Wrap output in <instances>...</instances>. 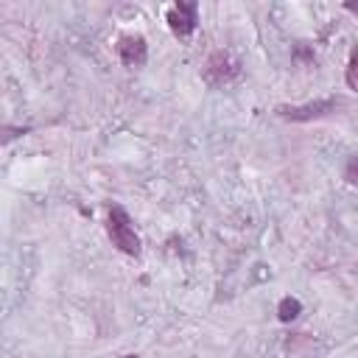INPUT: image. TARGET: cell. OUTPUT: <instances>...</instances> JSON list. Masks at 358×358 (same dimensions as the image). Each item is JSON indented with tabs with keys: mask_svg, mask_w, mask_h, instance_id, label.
<instances>
[{
	"mask_svg": "<svg viewBox=\"0 0 358 358\" xmlns=\"http://www.w3.org/2000/svg\"><path fill=\"white\" fill-rule=\"evenodd\" d=\"M344 78H347V87H350V90H358V48L350 53V62H347V73H344Z\"/></svg>",
	"mask_w": 358,
	"mask_h": 358,
	"instance_id": "cell-7",
	"label": "cell"
},
{
	"mask_svg": "<svg viewBox=\"0 0 358 358\" xmlns=\"http://www.w3.org/2000/svg\"><path fill=\"white\" fill-rule=\"evenodd\" d=\"M344 179H347L352 187H358V154L347 159V165H344Z\"/></svg>",
	"mask_w": 358,
	"mask_h": 358,
	"instance_id": "cell-8",
	"label": "cell"
},
{
	"mask_svg": "<svg viewBox=\"0 0 358 358\" xmlns=\"http://www.w3.org/2000/svg\"><path fill=\"white\" fill-rule=\"evenodd\" d=\"M204 81L210 87H227L232 84L238 76H241V64L227 53V50H215L207 62H204V70H201Z\"/></svg>",
	"mask_w": 358,
	"mask_h": 358,
	"instance_id": "cell-2",
	"label": "cell"
},
{
	"mask_svg": "<svg viewBox=\"0 0 358 358\" xmlns=\"http://www.w3.org/2000/svg\"><path fill=\"white\" fill-rule=\"evenodd\" d=\"M123 358H140V355H123Z\"/></svg>",
	"mask_w": 358,
	"mask_h": 358,
	"instance_id": "cell-11",
	"label": "cell"
},
{
	"mask_svg": "<svg viewBox=\"0 0 358 358\" xmlns=\"http://www.w3.org/2000/svg\"><path fill=\"white\" fill-rule=\"evenodd\" d=\"M165 20H168V28L176 36H190L196 31V25H199V6L196 3H176L165 14Z\"/></svg>",
	"mask_w": 358,
	"mask_h": 358,
	"instance_id": "cell-4",
	"label": "cell"
},
{
	"mask_svg": "<svg viewBox=\"0 0 358 358\" xmlns=\"http://www.w3.org/2000/svg\"><path fill=\"white\" fill-rule=\"evenodd\" d=\"M344 8L352 11V14H358V3H344Z\"/></svg>",
	"mask_w": 358,
	"mask_h": 358,
	"instance_id": "cell-10",
	"label": "cell"
},
{
	"mask_svg": "<svg viewBox=\"0 0 358 358\" xmlns=\"http://www.w3.org/2000/svg\"><path fill=\"white\" fill-rule=\"evenodd\" d=\"M299 313H302V302L296 296H282L277 302V319L280 322H294Z\"/></svg>",
	"mask_w": 358,
	"mask_h": 358,
	"instance_id": "cell-6",
	"label": "cell"
},
{
	"mask_svg": "<svg viewBox=\"0 0 358 358\" xmlns=\"http://www.w3.org/2000/svg\"><path fill=\"white\" fill-rule=\"evenodd\" d=\"M294 53H296V59H308V56H313V53H310V50H305L302 45H299V48H296Z\"/></svg>",
	"mask_w": 358,
	"mask_h": 358,
	"instance_id": "cell-9",
	"label": "cell"
},
{
	"mask_svg": "<svg viewBox=\"0 0 358 358\" xmlns=\"http://www.w3.org/2000/svg\"><path fill=\"white\" fill-rule=\"evenodd\" d=\"M338 106L336 98H322V101H310V103H299V106H277V115L294 123H305V120H316L330 115Z\"/></svg>",
	"mask_w": 358,
	"mask_h": 358,
	"instance_id": "cell-3",
	"label": "cell"
},
{
	"mask_svg": "<svg viewBox=\"0 0 358 358\" xmlns=\"http://www.w3.org/2000/svg\"><path fill=\"white\" fill-rule=\"evenodd\" d=\"M117 56H120V62H123L126 67H140V64H145V59H148V45H145L143 36L126 34V36L117 39Z\"/></svg>",
	"mask_w": 358,
	"mask_h": 358,
	"instance_id": "cell-5",
	"label": "cell"
},
{
	"mask_svg": "<svg viewBox=\"0 0 358 358\" xmlns=\"http://www.w3.org/2000/svg\"><path fill=\"white\" fill-rule=\"evenodd\" d=\"M106 235H109L112 246H117L123 255H129V257L140 255V235L134 229L131 215L120 204H112L106 213Z\"/></svg>",
	"mask_w": 358,
	"mask_h": 358,
	"instance_id": "cell-1",
	"label": "cell"
}]
</instances>
